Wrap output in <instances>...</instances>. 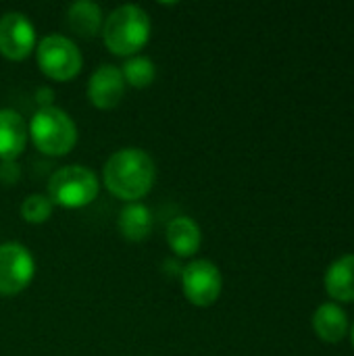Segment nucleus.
Wrapping results in <instances>:
<instances>
[{
    "instance_id": "f257e3e1",
    "label": "nucleus",
    "mask_w": 354,
    "mask_h": 356,
    "mask_svg": "<svg viewBox=\"0 0 354 356\" xmlns=\"http://www.w3.org/2000/svg\"><path fill=\"white\" fill-rule=\"evenodd\" d=\"M154 184V163L140 148H123L104 165L106 190L127 202L144 198Z\"/></svg>"
},
{
    "instance_id": "f03ea898",
    "label": "nucleus",
    "mask_w": 354,
    "mask_h": 356,
    "mask_svg": "<svg viewBox=\"0 0 354 356\" xmlns=\"http://www.w3.org/2000/svg\"><path fill=\"white\" fill-rule=\"evenodd\" d=\"M102 38L113 54L131 56L146 46L150 38V19L144 8L136 4H123L106 17L102 25Z\"/></svg>"
},
{
    "instance_id": "7ed1b4c3",
    "label": "nucleus",
    "mask_w": 354,
    "mask_h": 356,
    "mask_svg": "<svg viewBox=\"0 0 354 356\" xmlns=\"http://www.w3.org/2000/svg\"><path fill=\"white\" fill-rule=\"evenodd\" d=\"M27 134L33 146L48 156H63L71 152L77 142V127L73 119L56 106L40 108L31 117Z\"/></svg>"
},
{
    "instance_id": "20e7f679",
    "label": "nucleus",
    "mask_w": 354,
    "mask_h": 356,
    "mask_svg": "<svg viewBox=\"0 0 354 356\" xmlns=\"http://www.w3.org/2000/svg\"><path fill=\"white\" fill-rule=\"evenodd\" d=\"M98 177L81 165L58 169L48 181V198L63 209H83L98 196Z\"/></svg>"
},
{
    "instance_id": "39448f33",
    "label": "nucleus",
    "mask_w": 354,
    "mask_h": 356,
    "mask_svg": "<svg viewBox=\"0 0 354 356\" xmlns=\"http://www.w3.org/2000/svg\"><path fill=\"white\" fill-rule=\"evenodd\" d=\"M35 58L40 71L54 81H69L81 71V52L65 35H46L35 48Z\"/></svg>"
},
{
    "instance_id": "423d86ee",
    "label": "nucleus",
    "mask_w": 354,
    "mask_h": 356,
    "mask_svg": "<svg viewBox=\"0 0 354 356\" xmlns=\"http://www.w3.org/2000/svg\"><path fill=\"white\" fill-rule=\"evenodd\" d=\"M35 275V261L31 252L17 242L0 246V296H15L23 292Z\"/></svg>"
},
{
    "instance_id": "0eeeda50",
    "label": "nucleus",
    "mask_w": 354,
    "mask_h": 356,
    "mask_svg": "<svg viewBox=\"0 0 354 356\" xmlns=\"http://www.w3.org/2000/svg\"><path fill=\"white\" fill-rule=\"evenodd\" d=\"M223 277L211 261H194L182 271L184 296L194 307H211L219 300Z\"/></svg>"
},
{
    "instance_id": "6e6552de",
    "label": "nucleus",
    "mask_w": 354,
    "mask_h": 356,
    "mask_svg": "<svg viewBox=\"0 0 354 356\" xmlns=\"http://www.w3.org/2000/svg\"><path fill=\"white\" fill-rule=\"evenodd\" d=\"M35 48V27L23 13L0 17V54L8 60H25Z\"/></svg>"
},
{
    "instance_id": "1a4fd4ad",
    "label": "nucleus",
    "mask_w": 354,
    "mask_h": 356,
    "mask_svg": "<svg viewBox=\"0 0 354 356\" xmlns=\"http://www.w3.org/2000/svg\"><path fill=\"white\" fill-rule=\"evenodd\" d=\"M88 96L100 111L115 108L125 96V79L115 65H102L94 71L88 83Z\"/></svg>"
},
{
    "instance_id": "9d476101",
    "label": "nucleus",
    "mask_w": 354,
    "mask_h": 356,
    "mask_svg": "<svg viewBox=\"0 0 354 356\" xmlns=\"http://www.w3.org/2000/svg\"><path fill=\"white\" fill-rule=\"evenodd\" d=\"M27 125L13 108H0V161L13 163L27 144Z\"/></svg>"
},
{
    "instance_id": "9b49d317",
    "label": "nucleus",
    "mask_w": 354,
    "mask_h": 356,
    "mask_svg": "<svg viewBox=\"0 0 354 356\" xmlns=\"http://www.w3.org/2000/svg\"><path fill=\"white\" fill-rule=\"evenodd\" d=\"M167 244L182 259L194 257L202 244V234L198 223L190 217H175L167 225Z\"/></svg>"
},
{
    "instance_id": "f8f14e48",
    "label": "nucleus",
    "mask_w": 354,
    "mask_h": 356,
    "mask_svg": "<svg viewBox=\"0 0 354 356\" xmlns=\"http://www.w3.org/2000/svg\"><path fill=\"white\" fill-rule=\"evenodd\" d=\"M313 327L323 342L336 344L348 334V317L338 305H321L313 317Z\"/></svg>"
},
{
    "instance_id": "ddd939ff",
    "label": "nucleus",
    "mask_w": 354,
    "mask_h": 356,
    "mask_svg": "<svg viewBox=\"0 0 354 356\" xmlns=\"http://www.w3.org/2000/svg\"><path fill=\"white\" fill-rule=\"evenodd\" d=\"M325 290L332 298L354 302V254L338 259L325 273Z\"/></svg>"
},
{
    "instance_id": "4468645a",
    "label": "nucleus",
    "mask_w": 354,
    "mask_h": 356,
    "mask_svg": "<svg viewBox=\"0 0 354 356\" xmlns=\"http://www.w3.org/2000/svg\"><path fill=\"white\" fill-rule=\"evenodd\" d=\"M117 227H119V232H121V236L125 240L142 242L144 238H148V234L152 229V213L142 202H129L121 211Z\"/></svg>"
},
{
    "instance_id": "2eb2a0df",
    "label": "nucleus",
    "mask_w": 354,
    "mask_h": 356,
    "mask_svg": "<svg viewBox=\"0 0 354 356\" xmlns=\"http://www.w3.org/2000/svg\"><path fill=\"white\" fill-rule=\"evenodd\" d=\"M67 23L77 35L92 38L98 33L102 25V10L96 2H90V0L73 2L67 10Z\"/></svg>"
},
{
    "instance_id": "dca6fc26",
    "label": "nucleus",
    "mask_w": 354,
    "mask_h": 356,
    "mask_svg": "<svg viewBox=\"0 0 354 356\" xmlns=\"http://www.w3.org/2000/svg\"><path fill=\"white\" fill-rule=\"evenodd\" d=\"M121 73H123L125 86L129 83V86L142 90V88H148V86L154 81V77H156V67H154V63H152L150 58H146V56H131V58L123 65Z\"/></svg>"
},
{
    "instance_id": "f3484780",
    "label": "nucleus",
    "mask_w": 354,
    "mask_h": 356,
    "mask_svg": "<svg viewBox=\"0 0 354 356\" xmlns=\"http://www.w3.org/2000/svg\"><path fill=\"white\" fill-rule=\"evenodd\" d=\"M52 213V202L46 194H31L23 200L21 204V215L27 223L40 225L44 221H48Z\"/></svg>"
},
{
    "instance_id": "a211bd4d",
    "label": "nucleus",
    "mask_w": 354,
    "mask_h": 356,
    "mask_svg": "<svg viewBox=\"0 0 354 356\" xmlns=\"http://www.w3.org/2000/svg\"><path fill=\"white\" fill-rule=\"evenodd\" d=\"M52 98H54V92H52V90H46V88H44V90H40V92H38V102L42 104V108L52 106V104H50V100H52Z\"/></svg>"
},
{
    "instance_id": "6ab92c4d",
    "label": "nucleus",
    "mask_w": 354,
    "mask_h": 356,
    "mask_svg": "<svg viewBox=\"0 0 354 356\" xmlns=\"http://www.w3.org/2000/svg\"><path fill=\"white\" fill-rule=\"evenodd\" d=\"M351 336H353V344H354V325H353V334H351Z\"/></svg>"
}]
</instances>
